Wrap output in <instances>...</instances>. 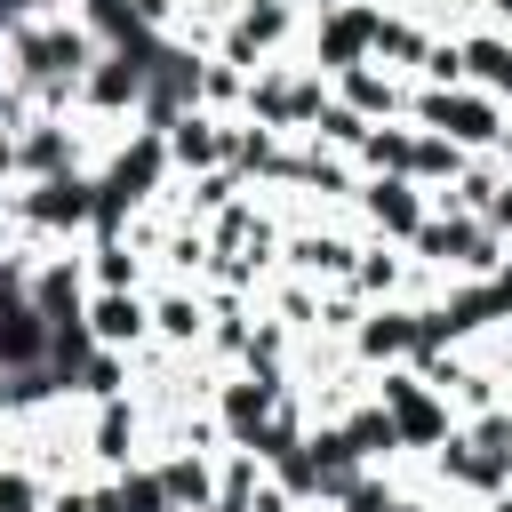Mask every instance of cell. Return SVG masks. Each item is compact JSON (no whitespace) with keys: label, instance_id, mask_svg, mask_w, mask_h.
<instances>
[{"label":"cell","instance_id":"6da1fadb","mask_svg":"<svg viewBox=\"0 0 512 512\" xmlns=\"http://www.w3.org/2000/svg\"><path fill=\"white\" fill-rule=\"evenodd\" d=\"M424 248H432L440 264H464V272H488V264H496L488 232H472V224H424Z\"/></svg>","mask_w":512,"mask_h":512},{"label":"cell","instance_id":"7a4b0ae2","mask_svg":"<svg viewBox=\"0 0 512 512\" xmlns=\"http://www.w3.org/2000/svg\"><path fill=\"white\" fill-rule=\"evenodd\" d=\"M424 120H440L448 136H472V144H480V136H496V112H488L480 96H432V104H424Z\"/></svg>","mask_w":512,"mask_h":512},{"label":"cell","instance_id":"3957f363","mask_svg":"<svg viewBox=\"0 0 512 512\" xmlns=\"http://www.w3.org/2000/svg\"><path fill=\"white\" fill-rule=\"evenodd\" d=\"M96 336H104V344H136V336H144V304L120 296V288H104V296H96Z\"/></svg>","mask_w":512,"mask_h":512},{"label":"cell","instance_id":"277c9868","mask_svg":"<svg viewBox=\"0 0 512 512\" xmlns=\"http://www.w3.org/2000/svg\"><path fill=\"white\" fill-rule=\"evenodd\" d=\"M40 344H48V328H40L32 312H16V304H8V312H0V360H32Z\"/></svg>","mask_w":512,"mask_h":512},{"label":"cell","instance_id":"5b68a950","mask_svg":"<svg viewBox=\"0 0 512 512\" xmlns=\"http://www.w3.org/2000/svg\"><path fill=\"white\" fill-rule=\"evenodd\" d=\"M384 392H392V408H400V424H408L416 440H424V432H440V416H432V400H424V392H416L408 376H384Z\"/></svg>","mask_w":512,"mask_h":512},{"label":"cell","instance_id":"8992f818","mask_svg":"<svg viewBox=\"0 0 512 512\" xmlns=\"http://www.w3.org/2000/svg\"><path fill=\"white\" fill-rule=\"evenodd\" d=\"M224 152V136H216V120H200V112H184L176 120V160H216Z\"/></svg>","mask_w":512,"mask_h":512},{"label":"cell","instance_id":"52a82bcc","mask_svg":"<svg viewBox=\"0 0 512 512\" xmlns=\"http://www.w3.org/2000/svg\"><path fill=\"white\" fill-rule=\"evenodd\" d=\"M368 208H376V224H392V232H408V224H416V192H408L400 176H392V184H376V192H368Z\"/></svg>","mask_w":512,"mask_h":512},{"label":"cell","instance_id":"ba28073f","mask_svg":"<svg viewBox=\"0 0 512 512\" xmlns=\"http://www.w3.org/2000/svg\"><path fill=\"white\" fill-rule=\"evenodd\" d=\"M160 488H168L176 504H200V496H208V472H200V464L184 456V464H168V472H160Z\"/></svg>","mask_w":512,"mask_h":512},{"label":"cell","instance_id":"9c48e42d","mask_svg":"<svg viewBox=\"0 0 512 512\" xmlns=\"http://www.w3.org/2000/svg\"><path fill=\"white\" fill-rule=\"evenodd\" d=\"M296 264H304V272H344V264H352V248H344V240H304V248H296Z\"/></svg>","mask_w":512,"mask_h":512},{"label":"cell","instance_id":"30bf717a","mask_svg":"<svg viewBox=\"0 0 512 512\" xmlns=\"http://www.w3.org/2000/svg\"><path fill=\"white\" fill-rule=\"evenodd\" d=\"M160 328H168V336H200V312H192L184 296H168V304H160Z\"/></svg>","mask_w":512,"mask_h":512},{"label":"cell","instance_id":"8fae6325","mask_svg":"<svg viewBox=\"0 0 512 512\" xmlns=\"http://www.w3.org/2000/svg\"><path fill=\"white\" fill-rule=\"evenodd\" d=\"M352 104H368V112L384 104V112H392V88H384V80H368V72H352Z\"/></svg>","mask_w":512,"mask_h":512}]
</instances>
